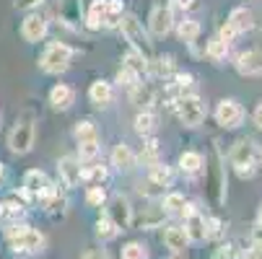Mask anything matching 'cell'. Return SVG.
Masks as SVG:
<instances>
[{
  "label": "cell",
  "mask_w": 262,
  "mask_h": 259,
  "mask_svg": "<svg viewBox=\"0 0 262 259\" xmlns=\"http://www.w3.org/2000/svg\"><path fill=\"white\" fill-rule=\"evenodd\" d=\"M257 158H259V153H257V143H254V140H236L234 148H231V156H229L234 171H236L242 179H252V176H254V171H257Z\"/></svg>",
  "instance_id": "6da1fadb"
},
{
  "label": "cell",
  "mask_w": 262,
  "mask_h": 259,
  "mask_svg": "<svg viewBox=\"0 0 262 259\" xmlns=\"http://www.w3.org/2000/svg\"><path fill=\"white\" fill-rule=\"evenodd\" d=\"M70 60H73V50L68 44H60V42H52L42 60H39V67L47 73V76H60V73H65L70 67Z\"/></svg>",
  "instance_id": "7a4b0ae2"
},
{
  "label": "cell",
  "mask_w": 262,
  "mask_h": 259,
  "mask_svg": "<svg viewBox=\"0 0 262 259\" xmlns=\"http://www.w3.org/2000/svg\"><path fill=\"white\" fill-rule=\"evenodd\" d=\"M120 29H122V36L133 44L135 52H140L145 60L151 57V39H148V34H145L143 23H140L135 16H125V18H120Z\"/></svg>",
  "instance_id": "3957f363"
},
{
  "label": "cell",
  "mask_w": 262,
  "mask_h": 259,
  "mask_svg": "<svg viewBox=\"0 0 262 259\" xmlns=\"http://www.w3.org/2000/svg\"><path fill=\"white\" fill-rule=\"evenodd\" d=\"M34 122L29 117L18 120L16 127L11 130V137H8V148H11V153L16 156H26L31 148H34Z\"/></svg>",
  "instance_id": "277c9868"
},
{
  "label": "cell",
  "mask_w": 262,
  "mask_h": 259,
  "mask_svg": "<svg viewBox=\"0 0 262 259\" xmlns=\"http://www.w3.org/2000/svg\"><path fill=\"white\" fill-rule=\"evenodd\" d=\"M177 114L184 127H200L205 120V104L200 96H182L177 101Z\"/></svg>",
  "instance_id": "5b68a950"
},
{
  "label": "cell",
  "mask_w": 262,
  "mask_h": 259,
  "mask_svg": "<svg viewBox=\"0 0 262 259\" xmlns=\"http://www.w3.org/2000/svg\"><path fill=\"white\" fill-rule=\"evenodd\" d=\"M106 218L115 223L120 231H127L133 226V207H130V200L125 195H115L109 202H106Z\"/></svg>",
  "instance_id": "8992f818"
},
{
  "label": "cell",
  "mask_w": 262,
  "mask_h": 259,
  "mask_svg": "<svg viewBox=\"0 0 262 259\" xmlns=\"http://www.w3.org/2000/svg\"><path fill=\"white\" fill-rule=\"evenodd\" d=\"M215 122L223 127V130H236L242 122H244V109L239 101L234 99H223L215 109Z\"/></svg>",
  "instance_id": "52a82bcc"
},
{
  "label": "cell",
  "mask_w": 262,
  "mask_h": 259,
  "mask_svg": "<svg viewBox=\"0 0 262 259\" xmlns=\"http://www.w3.org/2000/svg\"><path fill=\"white\" fill-rule=\"evenodd\" d=\"M24 190H26L29 195H34V197H39V200H50V197L55 195L52 181H50L47 174L39 171V169L26 171V176H24Z\"/></svg>",
  "instance_id": "ba28073f"
},
{
  "label": "cell",
  "mask_w": 262,
  "mask_h": 259,
  "mask_svg": "<svg viewBox=\"0 0 262 259\" xmlns=\"http://www.w3.org/2000/svg\"><path fill=\"white\" fill-rule=\"evenodd\" d=\"M11 249H13L16 254H21V256L36 254V251L45 249V236H42L39 231H34V228H26V231H21L18 236L11 239Z\"/></svg>",
  "instance_id": "9c48e42d"
},
{
  "label": "cell",
  "mask_w": 262,
  "mask_h": 259,
  "mask_svg": "<svg viewBox=\"0 0 262 259\" xmlns=\"http://www.w3.org/2000/svg\"><path fill=\"white\" fill-rule=\"evenodd\" d=\"M57 16H60V21L68 26V29H73V31H78L81 29V0H60L57 3Z\"/></svg>",
  "instance_id": "30bf717a"
},
{
  "label": "cell",
  "mask_w": 262,
  "mask_h": 259,
  "mask_svg": "<svg viewBox=\"0 0 262 259\" xmlns=\"http://www.w3.org/2000/svg\"><path fill=\"white\" fill-rule=\"evenodd\" d=\"M21 34H24V39L26 42H42L45 36H47V21L42 18V16H36V13H31V16H26L24 18V23H21Z\"/></svg>",
  "instance_id": "8fae6325"
},
{
  "label": "cell",
  "mask_w": 262,
  "mask_h": 259,
  "mask_svg": "<svg viewBox=\"0 0 262 259\" xmlns=\"http://www.w3.org/2000/svg\"><path fill=\"white\" fill-rule=\"evenodd\" d=\"M184 215H187V223H184L187 239H190V241H205V218L192 205L184 207Z\"/></svg>",
  "instance_id": "7c38bea8"
},
{
  "label": "cell",
  "mask_w": 262,
  "mask_h": 259,
  "mask_svg": "<svg viewBox=\"0 0 262 259\" xmlns=\"http://www.w3.org/2000/svg\"><path fill=\"white\" fill-rule=\"evenodd\" d=\"M57 171H60V179H62L65 187H78L81 184V161L78 158H73V156L60 158Z\"/></svg>",
  "instance_id": "4fadbf2b"
},
{
  "label": "cell",
  "mask_w": 262,
  "mask_h": 259,
  "mask_svg": "<svg viewBox=\"0 0 262 259\" xmlns=\"http://www.w3.org/2000/svg\"><path fill=\"white\" fill-rule=\"evenodd\" d=\"M236 70L242 76H262V52L259 50H249V52H242L236 57Z\"/></svg>",
  "instance_id": "5bb4252c"
},
{
  "label": "cell",
  "mask_w": 262,
  "mask_h": 259,
  "mask_svg": "<svg viewBox=\"0 0 262 259\" xmlns=\"http://www.w3.org/2000/svg\"><path fill=\"white\" fill-rule=\"evenodd\" d=\"M171 8H164V6H156L151 11V18H148V26H151V34L156 36H164L171 31Z\"/></svg>",
  "instance_id": "9a60e30c"
},
{
  "label": "cell",
  "mask_w": 262,
  "mask_h": 259,
  "mask_svg": "<svg viewBox=\"0 0 262 259\" xmlns=\"http://www.w3.org/2000/svg\"><path fill=\"white\" fill-rule=\"evenodd\" d=\"M73 101H76V91H73L68 83H57V86H52V91H50V104H52L55 109L65 112V109L73 106Z\"/></svg>",
  "instance_id": "2e32d148"
},
{
  "label": "cell",
  "mask_w": 262,
  "mask_h": 259,
  "mask_svg": "<svg viewBox=\"0 0 262 259\" xmlns=\"http://www.w3.org/2000/svg\"><path fill=\"white\" fill-rule=\"evenodd\" d=\"M226 23H229L236 34H242V31H252V29H254V16H252L249 8H234Z\"/></svg>",
  "instance_id": "e0dca14e"
},
{
  "label": "cell",
  "mask_w": 262,
  "mask_h": 259,
  "mask_svg": "<svg viewBox=\"0 0 262 259\" xmlns=\"http://www.w3.org/2000/svg\"><path fill=\"white\" fill-rule=\"evenodd\" d=\"M112 166H117L120 171H130L135 166V153L130 151V145H125V143L115 145V151H112Z\"/></svg>",
  "instance_id": "ac0fdd59"
},
{
  "label": "cell",
  "mask_w": 262,
  "mask_h": 259,
  "mask_svg": "<svg viewBox=\"0 0 262 259\" xmlns=\"http://www.w3.org/2000/svg\"><path fill=\"white\" fill-rule=\"evenodd\" d=\"M164 218H166L164 207H145V210L140 213V218H138V228H145V231L159 228V226L164 223Z\"/></svg>",
  "instance_id": "d6986e66"
},
{
  "label": "cell",
  "mask_w": 262,
  "mask_h": 259,
  "mask_svg": "<svg viewBox=\"0 0 262 259\" xmlns=\"http://www.w3.org/2000/svg\"><path fill=\"white\" fill-rule=\"evenodd\" d=\"M89 99L99 106H106L112 99H115V91H112V83L106 81H94L91 88H89Z\"/></svg>",
  "instance_id": "ffe728a7"
},
{
  "label": "cell",
  "mask_w": 262,
  "mask_h": 259,
  "mask_svg": "<svg viewBox=\"0 0 262 259\" xmlns=\"http://www.w3.org/2000/svg\"><path fill=\"white\" fill-rule=\"evenodd\" d=\"M203 166H205V161H203L200 153L187 151V153L179 156V169H182V174H187V176H198V174L203 171Z\"/></svg>",
  "instance_id": "44dd1931"
},
{
  "label": "cell",
  "mask_w": 262,
  "mask_h": 259,
  "mask_svg": "<svg viewBox=\"0 0 262 259\" xmlns=\"http://www.w3.org/2000/svg\"><path fill=\"white\" fill-rule=\"evenodd\" d=\"M164 244H166L171 251H184L187 244H190V239H187V231H184V228L171 226V228H166V233H164Z\"/></svg>",
  "instance_id": "7402d4cb"
},
{
  "label": "cell",
  "mask_w": 262,
  "mask_h": 259,
  "mask_svg": "<svg viewBox=\"0 0 262 259\" xmlns=\"http://www.w3.org/2000/svg\"><path fill=\"white\" fill-rule=\"evenodd\" d=\"M177 34H179V39L187 42V44H192L198 36H200V23L195 18H187V21H179L177 26Z\"/></svg>",
  "instance_id": "603a6c76"
},
{
  "label": "cell",
  "mask_w": 262,
  "mask_h": 259,
  "mask_svg": "<svg viewBox=\"0 0 262 259\" xmlns=\"http://www.w3.org/2000/svg\"><path fill=\"white\" fill-rule=\"evenodd\" d=\"M106 16V0H94L91 8H89V18H86V26L89 29H101V21Z\"/></svg>",
  "instance_id": "cb8c5ba5"
},
{
  "label": "cell",
  "mask_w": 262,
  "mask_h": 259,
  "mask_svg": "<svg viewBox=\"0 0 262 259\" xmlns=\"http://www.w3.org/2000/svg\"><path fill=\"white\" fill-rule=\"evenodd\" d=\"M135 132L143 135V137L154 135V132H156V114H151V112H140V114L135 117Z\"/></svg>",
  "instance_id": "d4e9b609"
},
{
  "label": "cell",
  "mask_w": 262,
  "mask_h": 259,
  "mask_svg": "<svg viewBox=\"0 0 262 259\" xmlns=\"http://www.w3.org/2000/svg\"><path fill=\"white\" fill-rule=\"evenodd\" d=\"M205 52H208V57L213 62H221V60H226V55H229V44L223 42L221 36H213V39L208 42V47H205Z\"/></svg>",
  "instance_id": "484cf974"
},
{
  "label": "cell",
  "mask_w": 262,
  "mask_h": 259,
  "mask_svg": "<svg viewBox=\"0 0 262 259\" xmlns=\"http://www.w3.org/2000/svg\"><path fill=\"white\" fill-rule=\"evenodd\" d=\"M164 213L166 215H179V213H184V207H187V202H184V195H179V192H169L166 197H164Z\"/></svg>",
  "instance_id": "4316f807"
},
{
  "label": "cell",
  "mask_w": 262,
  "mask_h": 259,
  "mask_svg": "<svg viewBox=\"0 0 262 259\" xmlns=\"http://www.w3.org/2000/svg\"><path fill=\"white\" fill-rule=\"evenodd\" d=\"M73 135H76L78 143H86V140H99V130L91 120H83L76 125V130H73Z\"/></svg>",
  "instance_id": "83f0119b"
},
{
  "label": "cell",
  "mask_w": 262,
  "mask_h": 259,
  "mask_svg": "<svg viewBox=\"0 0 262 259\" xmlns=\"http://www.w3.org/2000/svg\"><path fill=\"white\" fill-rule=\"evenodd\" d=\"M151 184H156V187H169L171 184V169L164 166V163L151 166Z\"/></svg>",
  "instance_id": "f1b7e54d"
},
{
  "label": "cell",
  "mask_w": 262,
  "mask_h": 259,
  "mask_svg": "<svg viewBox=\"0 0 262 259\" xmlns=\"http://www.w3.org/2000/svg\"><path fill=\"white\" fill-rule=\"evenodd\" d=\"M117 233H120V228L112 223L109 218H101L99 223H96V236L101 239V241H112V239H117Z\"/></svg>",
  "instance_id": "f546056e"
},
{
  "label": "cell",
  "mask_w": 262,
  "mask_h": 259,
  "mask_svg": "<svg viewBox=\"0 0 262 259\" xmlns=\"http://www.w3.org/2000/svg\"><path fill=\"white\" fill-rule=\"evenodd\" d=\"M125 65L130 67V70H135L138 73V76H145V73H148V60L140 55V52H127V57H125Z\"/></svg>",
  "instance_id": "4dcf8cb0"
},
{
  "label": "cell",
  "mask_w": 262,
  "mask_h": 259,
  "mask_svg": "<svg viewBox=\"0 0 262 259\" xmlns=\"http://www.w3.org/2000/svg\"><path fill=\"white\" fill-rule=\"evenodd\" d=\"M117 83H122L125 88H135V86H140V76H138V73L135 70H130L127 65H122L120 67V73H117Z\"/></svg>",
  "instance_id": "1f68e13d"
},
{
  "label": "cell",
  "mask_w": 262,
  "mask_h": 259,
  "mask_svg": "<svg viewBox=\"0 0 262 259\" xmlns=\"http://www.w3.org/2000/svg\"><path fill=\"white\" fill-rule=\"evenodd\" d=\"M99 156V140H86L78 143V161H91Z\"/></svg>",
  "instance_id": "d6a6232c"
},
{
  "label": "cell",
  "mask_w": 262,
  "mask_h": 259,
  "mask_svg": "<svg viewBox=\"0 0 262 259\" xmlns=\"http://www.w3.org/2000/svg\"><path fill=\"white\" fill-rule=\"evenodd\" d=\"M122 259H148V251H145V246H143V244L130 241V244H125V246H122Z\"/></svg>",
  "instance_id": "836d02e7"
},
{
  "label": "cell",
  "mask_w": 262,
  "mask_h": 259,
  "mask_svg": "<svg viewBox=\"0 0 262 259\" xmlns=\"http://www.w3.org/2000/svg\"><path fill=\"white\" fill-rule=\"evenodd\" d=\"M223 236V220L221 218H208L205 220V239H221Z\"/></svg>",
  "instance_id": "e575fe53"
},
{
  "label": "cell",
  "mask_w": 262,
  "mask_h": 259,
  "mask_svg": "<svg viewBox=\"0 0 262 259\" xmlns=\"http://www.w3.org/2000/svg\"><path fill=\"white\" fill-rule=\"evenodd\" d=\"M86 202L94 205V207H101V205L106 202V192H104V187H99V184H96V187H91V190L86 192Z\"/></svg>",
  "instance_id": "d590c367"
},
{
  "label": "cell",
  "mask_w": 262,
  "mask_h": 259,
  "mask_svg": "<svg viewBox=\"0 0 262 259\" xmlns=\"http://www.w3.org/2000/svg\"><path fill=\"white\" fill-rule=\"evenodd\" d=\"M242 259H262V233H257V236H254L252 246L242 254Z\"/></svg>",
  "instance_id": "8d00e7d4"
},
{
  "label": "cell",
  "mask_w": 262,
  "mask_h": 259,
  "mask_svg": "<svg viewBox=\"0 0 262 259\" xmlns=\"http://www.w3.org/2000/svg\"><path fill=\"white\" fill-rule=\"evenodd\" d=\"M151 67H154L156 76H169L171 73V57H159V60H154V65H148V70Z\"/></svg>",
  "instance_id": "74e56055"
},
{
  "label": "cell",
  "mask_w": 262,
  "mask_h": 259,
  "mask_svg": "<svg viewBox=\"0 0 262 259\" xmlns=\"http://www.w3.org/2000/svg\"><path fill=\"white\" fill-rule=\"evenodd\" d=\"M81 179H96V181H104L106 179V169L101 166H86V169H81Z\"/></svg>",
  "instance_id": "f35d334b"
},
{
  "label": "cell",
  "mask_w": 262,
  "mask_h": 259,
  "mask_svg": "<svg viewBox=\"0 0 262 259\" xmlns=\"http://www.w3.org/2000/svg\"><path fill=\"white\" fill-rule=\"evenodd\" d=\"M65 205H68V202H65V197H60L57 192L47 200V210H50L52 215H55V213H62V210H65Z\"/></svg>",
  "instance_id": "ab89813d"
},
{
  "label": "cell",
  "mask_w": 262,
  "mask_h": 259,
  "mask_svg": "<svg viewBox=\"0 0 262 259\" xmlns=\"http://www.w3.org/2000/svg\"><path fill=\"white\" fill-rule=\"evenodd\" d=\"M39 3H45V0H13V6L18 8V11H31V8H36Z\"/></svg>",
  "instance_id": "60d3db41"
},
{
  "label": "cell",
  "mask_w": 262,
  "mask_h": 259,
  "mask_svg": "<svg viewBox=\"0 0 262 259\" xmlns=\"http://www.w3.org/2000/svg\"><path fill=\"white\" fill-rule=\"evenodd\" d=\"M218 36H221V39L226 42V44H231V42H234V36H236V31H234V29H231V26L226 23V26L221 29V34H218Z\"/></svg>",
  "instance_id": "b9f144b4"
},
{
  "label": "cell",
  "mask_w": 262,
  "mask_h": 259,
  "mask_svg": "<svg viewBox=\"0 0 262 259\" xmlns=\"http://www.w3.org/2000/svg\"><path fill=\"white\" fill-rule=\"evenodd\" d=\"M195 6V0H171V8H177V11H190Z\"/></svg>",
  "instance_id": "7bdbcfd3"
},
{
  "label": "cell",
  "mask_w": 262,
  "mask_h": 259,
  "mask_svg": "<svg viewBox=\"0 0 262 259\" xmlns=\"http://www.w3.org/2000/svg\"><path fill=\"white\" fill-rule=\"evenodd\" d=\"M177 86H179V88L192 86V76H190V73H179V76H177Z\"/></svg>",
  "instance_id": "ee69618b"
},
{
  "label": "cell",
  "mask_w": 262,
  "mask_h": 259,
  "mask_svg": "<svg viewBox=\"0 0 262 259\" xmlns=\"http://www.w3.org/2000/svg\"><path fill=\"white\" fill-rule=\"evenodd\" d=\"M83 259H109V256H106V251H101V249H91V251L83 254Z\"/></svg>",
  "instance_id": "f6af8a7d"
},
{
  "label": "cell",
  "mask_w": 262,
  "mask_h": 259,
  "mask_svg": "<svg viewBox=\"0 0 262 259\" xmlns=\"http://www.w3.org/2000/svg\"><path fill=\"white\" fill-rule=\"evenodd\" d=\"M6 210H8V213H13V215H21V213H24V205L11 200V202H6Z\"/></svg>",
  "instance_id": "bcb514c9"
},
{
  "label": "cell",
  "mask_w": 262,
  "mask_h": 259,
  "mask_svg": "<svg viewBox=\"0 0 262 259\" xmlns=\"http://www.w3.org/2000/svg\"><path fill=\"white\" fill-rule=\"evenodd\" d=\"M213 259H231V249H229V246H223V249H218Z\"/></svg>",
  "instance_id": "7dc6e473"
},
{
  "label": "cell",
  "mask_w": 262,
  "mask_h": 259,
  "mask_svg": "<svg viewBox=\"0 0 262 259\" xmlns=\"http://www.w3.org/2000/svg\"><path fill=\"white\" fill-rule=\"evenodd\" d=\"M254 125L262 130V101L257 104V109H254Z\"/></svg>",
  "instance_id": "c3c4849f"
},
{
  "label": "cell",
  "mask_w": 262,
  "mask_h": 259,
  "mask_svg": "<svg viewBox=\"0 0 262 259\" xmlns=\"http://www.w3.org/2000/svg\"><path fill=\"white\" fill-rule=\"evenodd\" d=\"M257 223H259V228H262V207H259V213H257Z\"/></svg>",
  "instance_id": "681fc988"
},
{
  "label": "cell",
  "mask_w": 262,
  "mask_h": 259,
  "mask_svg": "<svg viewBox=\"0 0 262 259\" xmlns=\"http://www.w3.org/2000/svg\"><path fill=\"white\" fill-rule=\"evenodd\" d=\"M3 176H6V166H3V163H0V179H3Z\"/></svg>",
  "instance_id": "f907efd6"
},
{
  "label": "cell",
  "mask_w": 262,
  "mask_h": 259,
  "mask_svg": "<svg viewBox=\"0 0 262 259\" xmlns=\"http://www.w3.org/2000/svg\"><path fill=\"white\" fill-rule=\"evenodd\" d=\"M3 213H6V205H3V202H0V215H3Z\"/></svg>",
  "instance_id": "816d5d0a"
}]
</instances>
